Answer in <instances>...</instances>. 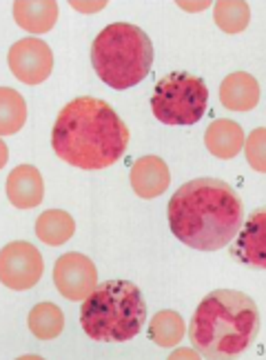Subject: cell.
Instances as JSON below:
<instances>
[{"label":"cell","instance_id":"15","mask_svg":"<svg viewBox=\"0 0 266 360\" xmlns=\"http://www.w3.org/2000/svg\"><path fill=\"white\" fill-rule=\"evenodd\" d=\"M13 18L25 32L47 34L58 20V3H53V0H40V3L18 0V3H13Z\"/></svg>","mask_w":266,"mask_h":360},{"label":"cell","instance_id":"7","mask_svg":"<svg viewBox=\"0 0 266 360\" xmlns=\"http://www.w3.org/2000/svg\"><path fill=\"white\" fill-rule=\"evenodd\" d=\"M45 262L32 243H9L0 252V281L13 292H27L43 278Z\"/></svg>","mask_w":266,"mask_h":360},{"label":"cell","instance_id":"11","mask_svg":"<svg viewBox=\"0 0 266 360\" xmlns=\"http://www.w3.org/2000/svg\"><path fill=\"white\" fill-rule=\"evenodd\" d=\"M129 180L140 198L151 200L158 198L171 185V172L160 156H142L133 162Z\"/></svg>","mask_w":266,"mask_h":360},{"label":"cell","instance_id":"10","mask_svg":"<svg viewBox=\"0 0 266 360\" xmlns=\"http://www.w3.org/2000/svg\"><path fill=\"white\" fill-rule=\"evenodd\" d=\"M231 254L246 267L266 269V207L255 210L242 223Z\"/></svg>","mask_w":266,"mask_h":360},{"label":"cell","instance_id":"8","mask_svg":"<svg viewBox=\"0 0 266 360\" xmlns=\"http://www.w3.org/2000/svg\"><path fill=\"white\" fill-rule=\"evenodd\" d=\"M53 285L67 298L80 302L98 287V269L85 254H62L53 265Z\"/></svg>","mask_w":266,"mask_h":360},{"label":"cell","instance_id":"13","mask_svg":"<svg viewBox=\"0 0 266 360\" xmlns=\"http://www.w3.org/2000/svg\"><path fill=\"white\" fill-rule=\"evenodd\" d=\"M220 103L231 112H251L260 103L258 80L246 72L229 74L220 85Z\"/></svg>","mask_w":266,"mask_h":360},{"label":"cell","instance_id":"24","mask_svg":"<svg viewBox=\"0 0 266 360\" xmlns=\"http://www.w3.org/2000/svg\"><path fill=\"white\" fill-rule=\"evenodd\" d=\"M182 9H187V11H200V9H206L208 3H198V5H189V3H178Z\"/></svg>","mask_w":266,"mask_h":360},{"label":"cell","instance_id":"6","mask_svg":"<svg viewBox=\"0 0 266 360\" xmlns=\"http://www.w3.org/2000/svg\"><path fill=\"white\" fill-rule=\"evenodd\" d=\"M208 103L204 80L185 72H173L158 80L151 96V112L169 127H191L202 120Z\"/></svg>","mask_w":266,"mask_h":360},{"label":"cell","instance_id":"14","mask_svg":"<svg viewBox=\"0 0 266 360\" xmlns=\"http://www.w3.org/2000/svg\"><path fill=\"white\" fill-rule=\"evenodd\" d=\"M244 131L229 118H218L204 131V145L215 158L231 160L244 149Z\"/></svg>","mask_w":266,"mask_h":360},{"label":"cell","instance_id":"16","mask_svg":"<svg viewBox=\"0 0 266 360\" xmlns=\"http://www.w3.org/2000/svg\"><path fill=\"white\" fill-rule=\"evenodd\" d=\"M74 233H76L74 218L62 210H49L45 214H40L36 220V236L45 245L51 247L65 245L67 240H72Z\"/></svg>","mask_w":266,"mask_h":360},{"label":"cell","instance_id":"3","mask_svg":"<svg viewBox=\"0 0 266 360\" xmlns=\"http://www.w3.org/2000/svg\"><path fill=\"white\" fill-rule=\"evenodd\" d=\"M260 334L255 300L237 289H215L193 311L189 338L204 358L244 354Z\"/></svg>","mask_w":266,"mask_h":360},{"label":"cell","instance_id":"22","mask_svg":"<svg viewBox=\"0 0 266 360\" xmlns=\"http://www.w3.org/2000/svg\"><path fill=\"white\" fill-rule=\"evenodd\" d=\"M105 5H107V3H102V0H98V3H89V5H87V3H80V0H76V3H72V7H74V9L85 11V13H87V11H89V13H91V11H100V9H105Z\"/></svg>","mask_w":266,"mask_h":360},{"label":"cell","instance_id":"5","mask_svg":"<svg viewBox=\"0 0 266 360\" xmlns=\"http://www.w3.org/2000/svg\"><path fill=\"white\" fill-rule=\"evenodd\" d=\"M91 65L109 87L124 91L142 82L153 65L151 38L131 22H114L95 36Z\"/></svg>","mask_w":266,"mask_h":360},{"label":"cell","instance_id":"20","mask_svg":"<svg viewBox=\"0 0 266 360\" xmlns=\"http://www.w3.org/2000/svg\"><path fill=\"white\" fill-rule=\"evenodd\" d=\"M215 25L227 34H240L251 22V9L242 0H220L213 7Z\"/></svg>","mask_w":266,"mask_h":360},{"label":"cell","instance_id":"4","mask_svg":"<svg viewBox=\"0 0 266 360\" xmlns=\"http://www.w3.org/2000/svg\"><path fill=\"white\" fill-rule=\"evenodd\" d=\"M147 323V302L129 281H107L82 300L80 325L95 342L133 340Z\"/></svg>","mask_w":266,"mask_h":360},{"label":"cell","instance_id":"19","mask_svg":"<svg viewBox=\"0 0 266 360\" xmlns=\"http://www.w3.org/2000/svg\"><path fill=\"white\" fill-rule=\"evenodd\" d=\"M27 105L25 98L11 87H0V134L11 136L25 127Z\"/></svg>","mask_w":266,"mask_h":360},{"label":"cell","instance_id":"21","mask_svg":"<svg viewBox=\"0 0 266 360\" xmlns=\"http://www.w3.org/2000/svg\"><path fill=\"white\" fill-rule=\"evenodd\" d=\"M244 154L251 167L260 174H266V127H258L248 134L244 143Z\"/></svg>","mask_w":266,"mask_h":360},{"label":"cell","instance_id":"1","mask_svg":"<svg viewBox=\"0 0 266 360\" xmlns=\"http://www.w3.org/2000/svg\"><path fill=\"white\" fill-rule=\"evenodd\" d=\"M51 147L72 167L107 169L127 154L129 127L109 103L80 96L60 109L51 129Z\"/></svg>","mask_w":266,"mask_h":360},{"label":"cell","instance_id":"17","mask_svg":"<svg viewBox=\"0 0 266 360\" xmlns=\"http://www.w3.org/2000/svg\"><path fill=\"white\" fill-rule=\"evenodd\" d=\"M185 334H187L185 318H182L173 309L158 311L156 316L151 318V323H149V338L156 342L158 347L171 349V347H175V345L182 342Z\"/></svg>","mask_w":266,"mask_h":360},{"label":"cell","instance_id":"2","mask_svg":"<svg viewBox=\"0 0 266 360\" xmlns=\"http://www.w3.org/2000/svg\"><path fill=\"white\" fill-rule=\"evenodd\" d=\"M166 216L180 243L198 252H218L237 236L244 223V207L224 180L195 178L173 193Z\"/></svg>","mask_w":266,"mask_h":360},{"label":"cell","instance_id":"23","mask_svg":"<svg viewBox=\"0 0 266 360\" xmlns=\"http://www.w3.org/2000/svg\"><path fill=\"white\" fill-rule=\"evenodd\" d=\"M200 354H198V349L195 352H191V349H178V352H173L169 358H198Z\"/></svg>","mask_w":266,"mask_h":360},{"label":"cell","instance_id":"25","mask_svg":"<svg viewBox=\"0 0 266 360\" xmlns=\"http://www.w3.org/2000/svg\"><path fill=\"white\" fill-rule=\"evenodd\" d=\"M5 160H7V147H5V143H3V165H5ZM3 165H0V167H3Z\"/></svg>","mask_w":266,"mask_h":360},{"label":"cell","instance_id":"9","mask_svg":"<svg viewBox=\"0 0 266 360\" xmlns=\"http://www.w3.org/2000/svg\"><path fill=\"white\" fill-rule=\"evenodd\" d=\"M7 63L11 74L25 85H40L53 72V53L40 38H22L13 43Z\"/></svg>","mask_w":266,"mask_h":360},{"label":"cell","instance_id":"18","mask_svg":"<svg viewBox=\"0 0 266 360\" xmlns=\"http://www.w3.org/2000/svg\"><path fill=\"white\" fill-rule=\"evenodd\" d=\"M27 323H29V331L38 340H53L65 329V314L53 302H38L29 311Z\"/></svg>","mask_w":266,"mask_h":360},{"label":"cell","instance_id":"12","mask_svg":"<svg viewBox=\"0 0 266 360\" xmlns=\"http://www.w3.org/2000/svg\"><path fill=\"white\" fill-rule=\"evenodd\" d=\"M7 198L18 210H34L45 196V183L34 165H18L7 176Z\"/></svg>","mask_w":266,"mask_h":360}]
</instances>
